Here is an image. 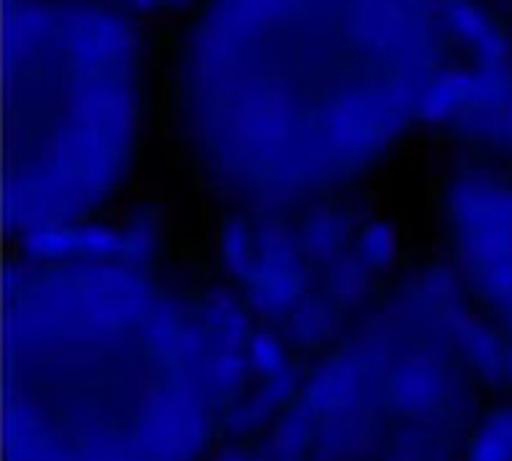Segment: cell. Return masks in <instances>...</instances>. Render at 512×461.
<instances>
[{"label":"cell","mask_w":512,"mask_h":461,"mask_svg":"<svg viewBox=\"0 0 512 461\" xmlns=\"http://www.w3.org/2000/svg\"><path fill=\"white\" fill-rule=\"evenodd\" d=\"M438 255L487 320L512 335V168L458 152L433 181Z\"/></svg>","instance_id":"277c9868"},{"label":"cell","mask_w":512,"mask_h":461,"mask_svg":"<svg viewBox=\"0 0 512 461\" xmlns=\"http://www.w3.org/2000/svg\"><path fill=\"white\" fill-rule=\"evenodd\" d=\"M206 268L260 328L317 351L407 268L402 235L366 191L217 207Z\"/></svg>","instance_id":"3957f363"},{"label":"cell","mask_w":512,"mask_h":461,"mask_svg":"<svg viewBox=\"0 0 512 461\" xmlns=\"http://www.w3.org/2000/svg\"><path fill=\"white\" fill-rule=\"evenodd\" d=\"M147 114L145 49L121 0H11L13 237L124 207L147 147Z\"/></svg>","instance_id":"7a4b0ae2"},{"label":"cell","mask_w":512,"mask_h":461,"mask_svg":"<svg viewBox=\"0 0 512 461\" xmlns=\"http://www.w3.org/2000/svg\"><path fill=\"white\" fill-rule=\"evenodd\" d=\"M168 119L217 207L366 191L512 73L482 0H206Z\"/></svg>","instance_id":"6da1fadb"},{"label":"cell","mask_w":512,"mask_h":461,"mask_svg":"<svg viewBox=\"0 0 512 461\" xmlns=\"http://www.w3.org/2000/svg\"><path fill=\"white\" fill-rule=\"evenodd\" d=\"M461 461H512V407H494L474 425Z\"/></svg>","instance_id":"5b68a950"}]
</instances>
